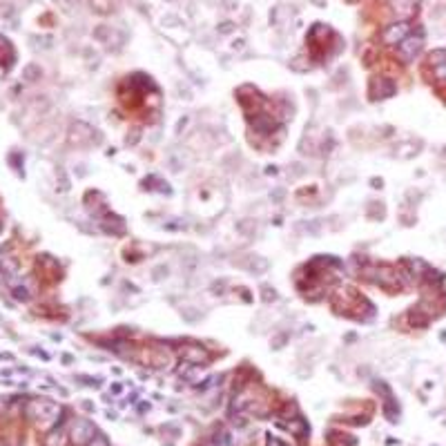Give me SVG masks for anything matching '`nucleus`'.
Instances as JSON below:
<instances>
[{
	"label": "nucleus",
	"instance_id": "nucleus-1",
	"mask_svg": "<svg viewBox=\"0 0 446 446\" xmlns=\"http://www.w3.org/2000/svg\"><path fill=\"white\" fill-rule=\"evenodd\" d=\"M424 47V36L422 34H411L408 38H404L402 43L397 45V56L404 63H411V60L417 58V54L422 52Z\"/></svg>",
	"mask_w": 446,
	"mask_h": 446
},
{
	"label": "nucleus",
	"instance_id": "nucleus-2",
	"mask_svg": "<svg viewBox=\"0 0 446 446\" xmlns=\"http://www.w3.org/2000/svg\"><path fill=\"white\" fill-rule=\"evenodd\" d=\"M94 435H96V428H94V424L89 422V419L78 417L76 422L72 424V433H69V437H72V442L76 446H87L89 442L94 440Z\"/></svg>",
	"mask_w": 446,
	"mask_h": 446
},
{
	"label": "nucleus",
	"instance_id": "nucleus-3",
	"mask_svg": "<svg viewBox=\"0 0 446 446\" xmlns=\"http://www.w3.org/2000/svg\"><path fill=\"white\" fill-rule=\"evenodd\" d=\"M411 23L408 20H397V23L388 25L386 29L382 31V40L386 45H399L404 38H408L411 36Z\"/></svg>",
	"mask_w": 446,
	"mask_h": 446
},
{
	"label": "nucleus",
	"instance_id": "nucleus-4",
	"mask_svg": "<svg viewBox=\"0 0 446 446\" xmlns=\"http://www.w3.org/2000/svg\"><path fill=\"white\" fill-rule=\"evenodd\" d=\"M395 92H397V85L390 78H375L370 83V96L373 98H390Z\"/></svg>",
	"mask_w": 446,
	"mask_h": 446
},
{
	"label": "nucleus",
	"instance_id": "nucleus-5",
	"mask_svg": "<svg viewBox=\"0 0 446 446\" xmlns=\"http://www.w3.org/2000/svg\"><path fill=\"white\" fill-rule=\"evenodd\" d=\"M181 357H183V362H190V364H208L210 362V355L205 353L201 346H185L183 350H181Z\"/></svg>",
	"mask_w": 446,
	"mask_h": 446
},
{
	"label": "nucleus",
	"instance_id": "nucleus-6",
	"mask_svg": "<svg viewBox=\"0 0 446 446\" xmlns=\"http://www.w3.org/2000/svg\"><path fill=\"white\" fill-rule=\"evenodd\" d=\"M252 127H254V132H259V134H268V132H272V127H275V121H272V116H268V114H259V116L252 118Z\"/></svg>",
	"mask_w": 446,
	"mask_h": 446
},
{
	"label": "nucleus",
	"instance_id": "nucleus-7",
	"mask_svg": "<svg viewBox=\"0 0 446 446\" xmlns=\"http://www.w3.org/2000/svg\"><path fill=\"white\" fill-rule=\"evenodd\" d=\"M67 444V435L63 428H54L47 437H45V446H65Z\"/></svg>",
	"mask_w": 446,
	"mask_h": 446
},
{
	"label": "nucleus",
	"instance_id": "nucleus-8",
	"mask_svg": "<svg viewBox=\"0 0 446 446\" xmlns=\"http://www.w3.org/2000/svg\"><path fill=\"white\" fill-rule=\"evenodd\" d=\"M214 446H237V440L232 437L230 431H219L214 435Z\"/></svg>",
	"mask_w": 446,
	"mask_h": 446
},
{
	"label": "nucleus",
	"instance_id": "nucleus-9",
	"mask_svg": "<svg viewBox=\"0 0 446 446\" xmlns=\"http://www.w3.org/2000/svg\"><path fill=\"white\" fill-rule=\"evenodd\" d=\"M444 63H446V49H433V52L428 54V65H431L433 69L444 65Z\"/></svg>",
	"mask_w": 446,
	"mask_h": 446
},
{
	"label": "nucleus",
	"instance_id": "nucleus-10",
	"mask_svg": "<svg viewBox=\"0 0 446 446\" xmlns=\"http://www.w3.org/2000/svg\"><path fill=\"white\" fill-rule=\"evenodd\" d=\"M393 7L395 11H399V14H413L415 11V0H393Z\"/></svg>",
	"mask_w": 446,
	"mask_h": 446
},
{
	"label": "nucleus",
	"instance_id": "nucleus-11",
	"mask_svg": "<svg viewBox=\"0 0 446 446\" xmlns=\"http://www.w3.org/2000/svg\"><path fill=\"white\" fill-rule=\"evenodd\" d=\"M288 428H290L295 435H299V437H304L306 433H308V426H306V422L301 419V417H297V419H292L290 424H288Z\"/></svg>",
	"mask_w": 446,
	"mask_h": 446
},
{
	"label": "nucleus",
	"instance_id": "nucleus-12",
	"mask_svg": "<svg viewBox=\"0 0 446 446\" xmlns=\"http://www.w3.org/2000/svg\"><path fill=\"white\" fill-rule=\"evenodd\" d=\"M384 415L388 417V422H397L399 411H397V406L393 404V399H388V402L384 404Z\"/></svg>",
	"mask_w": 446,
	"mask_h": 446
},
{
	"label": "nucleus",
	"instance_id": "nucleus-13",
	"mask_svg": "<svg viewBox=\"0 0 446 446\" xmlns=\"http://www.w3.org/2000/svg\"><path fill=\"white\" fill-rule=\"evenodd\" d=\"M92 2H94V7H96L98 14H110V11H112L110 0H92Z\"/></svg>",
	"mask_w": 446,
	"mask_h": 446
},
{
	"label": "nucleus",
	"instance_id": "nucleus-14",
	"mask_svg": "<svg viewBox=\"0 0 446 446\" xmlns=\"http://www.w3.org/2000/svg\"><path fill=\"white\" fill-rule=\"evenodd\" d=\"M250 270H254V272L268 270V261H266V259H261V257H254V261L250 263Z\"/></svg>",
	"mask_w": 446,
	"mask_h": 446
},
{
	"label": "nucleus",
	"instance_id": "nucleus-15",
	"mask_svg": "<svg viewBox=\"0 0 446 446\" xmlns=\"http://www.w3.org/2000/svg\"><path fill=\"white\" fill-rule=\"evenodd\" d=\"M87 446H110V442H107L105 435H98V433H96V435H94V440L89 442Z\"/></svg>",
	"mask_w": 446,
	"mask_h": 446
},
{
	"label": "nucleus",
	"instance_id": "nucleus-16",
	"mask_svg": "<svg viewBox=\"0 0 446 446\" xmlns=\"http://www.w3.org/2000/svg\"><path fill=\"white\" fill-rule=\"evenodd\" d=\"M234 31V23H221L219 25V34H232Z\"/></svg>",
	"mask_w": 446,
	"mask_h": 446
},
{
	"label": "nucleus",
	"instance_id": "nucleus-17",
	"mask_svg": "<svg viewBox=\"0 0 446 446\" xmlns=\"http://www.w3.org/2000/svg\"><path fill=\"white\" fill-rule=\"evenodd\" d=\"M275 299H277V292L272 288L263 286V301H275Z\"/></svg>",
	"mask_w": 446,
	"mask_h": 446
},
{
	"label": "nucleus",
	"instance_id": "nucleus-18",
	"mask_svg": "<svg viewBox=\"0 0 446 446\" xmlns=\"http://www.w3.org/2000/svg\"><path fill=\"white\" fill-rule=\"evenodd\" d=\"M375 390H377V393H382V395H386V397H390V388H388L384 382H377V384H375Z\"/></svg>",
	"mask_w": 446,
	"mask_h": 446
},
{
	"label": "nucleus",
	"instance_id": "nucleus-19",
	"mask_svg": "<svg viewBox=\"0 0 446 446\" xmlns=\"http://www.w3.org/2000/svg\"><path fill=\"white\" fill-rule=\"evenodd\" d=\"M435 78H437V81H444L446 83V63L440 65V67H435Z\"/></svg>",
	"mask_w": 446,
	"mask_h": 446
},
{
	"label": "nucleus",
	"instance_id": "nucleus-20",
	"mask_svg": "<svg viewBox=\"0 0 446 446\" xmlns=\"http://www.w3.org/2000/svg\"><path fill=\"white\" fill-rule=\"evenodd\" d=\"M139 139H141V130H134V132H132V136H127V139H125V143H127V145H134Z\"/></svg>",
	"mask_w": 446,
	"mask_h": 446
},
{
	"label": "nucleus",
	"instance_id": "nucleus-21",
	"mask_svg": "<svg viewBox=\"0 0 446 446\" xmlns=\"http://www.w3.org/2000/svg\"><path fill=\"white\" fill-rule=\"evenodd\" d=\"M286 339H288V334H281V337H277V339L272 341V348H281V346L286 344Z\"/></svg>",
	"mask_w": 446,
	"mask_h": 446
},
{
	"label": "nucleus",
	"instance_id": "nucleus-22",
	"mask_svg": "<svg viewBox=\"0 0 446 446\" xmlns=\"http://www.w3.org/2000/svg\"><path fill=\"white\" fill-rule=\"evenodd\" d=\"M268 446H283V442L281 440H277V437H268Z\"/></svg>",
	"mask_w": 446,
	"mask_h": 446
},
{
	"label": "nucleus",
	"instance_id": "nucleus-23",
	"mask_svg": "<svg viewBox=\"0 0 446 446\" xmlns=\"http://www.w3.org/2000/svg\"><path fill=\"white\" fill-rule=\"evenodd\" d=\"M370 185H373L375 190H379V188L384 185V181H382V179H373V181H370Z\"/></svg>",
	"mask_w": 446,
	"mask_h": 446
},
{
	"label": "nucleus",
	"instance_id": "nucleus-24",
	"mask_svg": "<svg viewBox=\"0 0 446 446\" xmlns=\"http://www.w3.org/2000/svg\"><path fill=\"white\" fill-rule=\"evenodd\" d=\"M121 390H123V386H121V384H114V386H112V393H114V395H118Z\"/></svg>",
	"mask_w": 446,
	"mask_h": 446
},
{
	"label": "nucleus",
	"instance_id": "nucleus-25",
	"mask_svg": "<svg viewBox=\"0 0 446 446\" xmlns=\"http://www.w3.org/2000/svg\"><path fill=\"white\" fill-rule=\"evenodd\" d=\"M243 45H246V43H243V40H241V38H239V40H234V43H232V47H234V49H241V47H243Z\"/></svg>",
	"mask_w": 446,
	"mask_h": 446
},
{
	"label": "nucleus",
	"instance_id": "nucleus-26",
	"mask_svg": "<svg viewBox=\"0 0 446 446\" xmlns=\"http://www.w3.org/2000/svg\"><path fill=\"white\" fill-rule=\"evenodd\" d=\"M315 2H319V5H324V0H315Z\"/></svg>",
	"mask_w": 446,
	"mask_h": 446
}]
</instances>
